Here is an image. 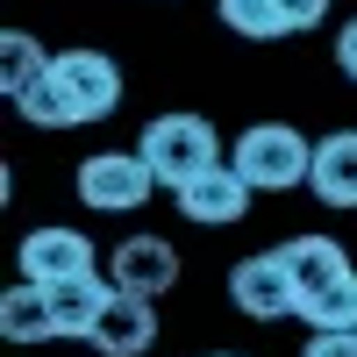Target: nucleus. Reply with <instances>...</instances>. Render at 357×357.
I'll return each mask as SVG.
<instances>
[{"mask_svg":"<svg viewBox=\"0 0 357 357\" xmlns=\"http://www.w3.org/2000/svg\"><path fill=\"white\" fill-rule=\"evenodd\" d=\"M79 272H93V243H86L79 229H36V236H22V279L57 286V279H79Z\"/></svg>","mask_w":357,"mask_h":357,"instance_id":"obj_9","label":"nucleus"},{"mask_svg":"<svg viewBox=\"0 0 357 357\" xmlns=\"http://www.w3.org/2000/svg\"><path fill=\"white\" fill-rule=\"evenodd\" d=\"M250 178L236 172L229 158L222 165H207L200 178H186V186H172V200H178V215L186 222H200V229H229V222H243L250 215Z\"/></svg>","mask_w":357,"mask_h":357,"instance_id":"obj_6","label":"nucleus"},{"mask_svg":"<svg viewBox=\"0 0 357 357\" xmlns=\"http://www.w3.org/2000/svg\"><path fill=\"white\" fill-rule=\"evenodd\" d=\"M79 200L93 207V215H136L143 200L158 193V172L143 151H93V158H79Z\"/></svg>","mask_w":357,"mask_h":357,"instance_id":"obj_4","label":"nucleus"},{"mask_svg":"<svg viewBox=\"0 0 357 357\" xmlns=\"http://www.w3.org/2000/svg\"><path fill=\"white\" fill-rule=\"evenodd\" d=\"M107 272L122 293H143V301H158V293L178 279V250L165 243V236H129V243H114Z\"/></svg>","mask_w":357,"mask_h":357,"instance_id":"obj_8","label":"nucleus"},{"mask_svg":"<svg viewBox=\"0 0 357 357\" xmlns=\"http://www.w3.org/2000/svg\"><path fill=\"white\" fill-rule=\"evenodd\" d=\"M279 8H286V29L301 36V29H314L321 15H329V0H279Z\"/></svg>","mask_w":357,"mask_h":357,"instance_id":"obj_18","label":"nucleus"},{"mask_svg":"<svg viewBox=\"0 0 357 357\" xmlns=\"http://www.w3.org/2000/svg\"><path fill=\"white\" fill-rule=\"evenodd\" d=\"M301 357H357V329H314Z\"/></svg>","mask_w":357,"mask_h":357,"instance_id":"obj_17","label":"nucleus"},{"mask_svg":"<svg viewBox=\"0 0 357 357\" xmlns=\"http://www.w3.org/2000/svg\"><path fill=\"white\" fill-rule=\"evenodd\" d=\"M222 22L236 29V36H250V43L293 36V29H286V8H279V0H222Z\"/></svg>","mask_w":357,"mask_h":357,"instance_id":"obj_16","label":"nucleus"},{"mask_svg":"<svg viewBox=\"0 0 357 357\" xmlns=\"http://www.w3.org/2000/svg\"><path fill=\"white\" fill-rule=\"evenodd\" d=\"M229 301L243 307L250 321H286V314H301V286H293L286 250H250V257L229 272Z\"/></svg>","mask_w":357,"mask_h":357,"instance_id":"obj_5","label":"nucleus"},{"mask_svg":"<svg viewBox=\"0 0 357 357\" xmlns=\"http://www.w3.org/2000/svg\"><path fill=\"white\" fill-rule=\"evenodd\" d=\"M0 57H8V65H0V86H8V100H22L29 86L50 72L43 43H36V36H22V29H8V36H0Z\"/></svg>","mask_w":357,"mask_h":357,"instance_id":"obj_14","label":"nucleus"},{"mask_svg":"<svg viewBox=\"0 0 357 357\" xmlns=\"http://www.w3.org/2000/svg\"><path fill=\"white\" fill-rule=\"evenodd\" d=\"M229 165L243 172L257 193H293V186H307V172H314V143L293 122H257V129L236 136Z\"/></svg>","mask_w":357,"mask_h":357,"instance_id":"obj_2","label":"nucleus"},{"mask_svg":"<svg viewBox=\"0 0 357 357\" xmlns=\"http://www.w3.org/2000/svg\"><path fill=\"white\" fill-rule=\"evenodd\" d=\"M215 357H229V350H215Z\"/></svg>","mask_w":357,"mask_h":357,"instance_id":"obj_20","label":"nucleus"},{"mask_svg":"<svg viewBox=\"0 0 357 357\" xmlns=\"http://www.w3.org/2000/svg\"><path fill=\"white\" fill-rule=\"evenodd\" d=\"M307 186L321 207H357V129H329L314 143V172Z\"/></svg>","mask_w":357,"mask_h":357,"instance_id":"obj_10","label":"nucleus"},{"mask_svg":"<svg viewBox=\"0 0 357 357\" xmlns=\"http://www.w3.org/2000/svg\"><path fill=\"white\" fill-rule=\"evenodd\" d=\"M0 336H8V343H50V336H57L50 286L22 279V286H8V293H0Z\"/></svg>","mask_w":357,"mask_h":357,"instance_id":"obj_12","label":"nucleus"},{"mask_svg":"<svg viewBox=\"0 0 357 357\" xmlns=\"http://www.w3.org/2000/svg\"><path fill=\"white\" fill-rule=\"evenodd\" d=\"M86 343H93L100 357H143V350L158 343V307L143 301V293H122V286H114V301L100 307V321H93V336H86Z\"/></svg>","mask_w":357,"mask_h":357,"instance_id":"obj_7","label":"nucleus"},{"mask_svg":"<svg viewBox=\"0 0 357 357\" xmlns=\"http://www.w3.org/2000/svg\"><path fill=\"white\" fill-rule=\"evenodd\" d=\"M22 122L36 129H79V122H100V114L122 107V65L107 50H57L50 72L15 100Z\"/></svg>","mask_w":357,"mask_h":357,"instance_id":"obj_1","label":"nucleus"},{"mask_svg":"<svg viewBox=\"0 0 357 357\" xmlns=\"http://www.w3.org/2000/svg\"><path fill=\"white\" fill-rule=\"evenodd\" d=\"M114 301V279L100 272H79V279H57L50 286V314H57V336H93L100 307Z\"/></svg>","mask_w":357,"mask_h":357,"instance_id":"obj_11","label":"nucleus"},{"mask_svg":"<svg viewBox=\"0 0 357 357\" xmlns=\"http://www.w3.org/2000/svg\"><path fill=\"white\" fill-rule=\"evenodd\" d=\"M136 151L151 158L158 186H186V178H200L207 165H222V143H215V129H207L200 114H151Z\"/></svg>","mask_w":357,"mask_h":357,"instance_id":"obj_3","label":"nucleus"},{"mask_svg":"<svg viewBox=\"0 0 357 357\" xmlns=\"http://www.w3.org/2000/svg\"><path fill=\"white\" fill-rule=\"evenodd\" d=\"M307 329H357V272H343L336 286H321L314 301L301 307Z\"/></svg>","mask_w":357,"mask_h":357,"instance_id":"obj_15","label":"nucleus"},{"mask_svg":"<svg viewBox=\"0 0 357 357\" xmlns=\"http://www.w3.org/2000/svg\"><path fill=\"white\" fill-rule=\"evenodd\" d=\"M336 65H343V79H357V15L343 22V36H336Z\"/></svg>","mask_w":357,"mask_h":357,"instance_id":"obj_19","label":"nucleus"},{"mask_svg":"<svg viewBox=\"0 0 357 357\" xmlns=\"http://www.w3.org/2000/svg\"><path fill=\"white\" fill-rule=\"evenodd\" d=\"M286 250V264H293V286H301V307L314 301L321 286H336L343 272H350V250L343 243H329V236H293V243H279Z\"/></svg>","mask_w":357,"mask_h":357,"instance_id":"obj_13","label":"nucleus"}]
</instances>
